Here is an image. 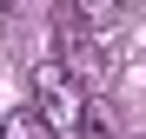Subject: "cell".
<instances>
[{
  "instance_id": "obj_1",
  "label": "cell",
  "mask_w": 146,
  "mask_h": 139,
  "mask_svg": "<svg viewBox=\"0 0 146 139\" xmlns=\"http://www.w3.org/2000/svg\"><path fill=\"white\" fill-rule=\"evenodd\" d=\"M27 93H33L40 119L53 126V132H73V126H80V113H86V86L73 80L60 60H40L33 73H27Z\"/></svg>"
},
{
  "instance_id": "obj_2",
  "label": "cell",
  "mask_w": 146,
  "mask_h": 139,
  "mask_svg": "<svg viewBox=\"0 0 146 139\" xmlns=\"http://www.w3.org/2000/svg\"><path fill=\"white\" fill-rule=\"evenodd\" d=\"M53 60H60L80 86H106V80H113V53L86 33L80 13H60V27H53Z\"/></svg>"
},
{
  "instance_id": "obj_3",
  "label": "cell",
  "mask_w": 146,
  "mask_h": 139,
  "mask_svg": "<svg viewBox=\"0 0 146 139\" xmlns=\"http://www.w3.org/2000/svg\"><path fill=\"white\" fill-rule=\"evenodd\" d=\"M0 139H60V132L40 119V106H13L7 119H0Z\"/></svg>"
},
{
  "instance_id": "obj_4",
  "label": "cell",
  "mask_w": 146,
  "mask_h": 139,
  "mask_svg": "<svg viewBox=\"0 0 146 139\" xmlns=\"http://www.w3.org/2000/svg\"><path fill=\"white\" fill-rule=\"evenodd\" d=\"M73 139H126V132H119V119H113V106H100V99H86V113H80V126H73Z\"/></svg>"
},
{
  "instance_id": "obj_5",
  "label": "cell",
  "mask_w": 146,
  "mask_h": 139,
  "mask_svg": "<svg viewBox=\"0 0 146 139\" xmlns=\"http://www.w3.org/2000/svg\"><path fill=\"white\" fill-rule=\"evenodd\" d=\"M73 13H80L86 27H113V20L126 13V0H73Z\"/></svg>"
},
{
  "instance_id": "obj_6",
  "label": "cell",
  "mask_w": 146,
  "mask_h": 139,
  "mask_svg": "<svg viewBox=\"0 0 146 139\" xmlns=\"http://www.w3.org/2000/svg\"><path fill=\"white\" fill-rule=\"evenodd\" d=\"M133 139H146V132H133Z\"/></svg>"
}]
</instances>
